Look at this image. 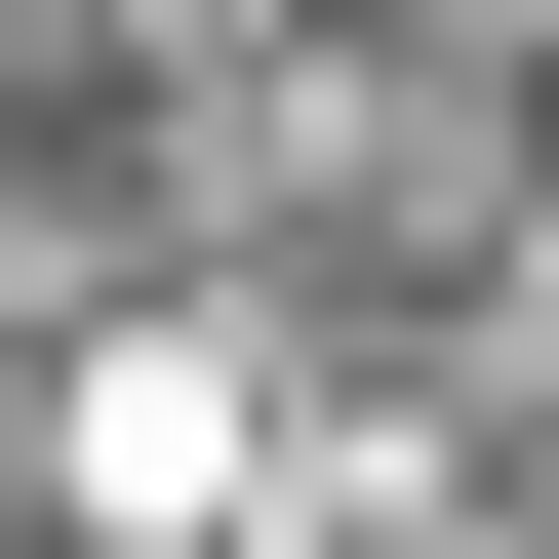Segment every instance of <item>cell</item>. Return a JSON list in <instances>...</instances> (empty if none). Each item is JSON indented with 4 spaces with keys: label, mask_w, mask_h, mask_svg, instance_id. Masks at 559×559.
<instances>
[{
    "label": "cell",
    "mask_w": 559,
    "mask_h": 559,
    "mask_svg": "<svg viewBox=\"0 0 559 559\" xmlns=\"http://www.w3.org/2000/svg\"><path fill=\"white\" fill-rule=\"evenodd\" d=\"M520 40H559V0H520Z\"/></svg>",
    "instance_id": "obj_1"
}]
</instances>
